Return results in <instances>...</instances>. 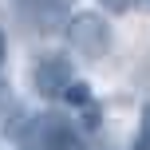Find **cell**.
Wrapping results in <instances>:
<instances>
[{"mask_svg": "<svg viewBox=\"0 0 150 150\" xmlns=\"http://www.w3.org/2000/svg\"><path fill=\"white\" fill-rule=\"evenodd\" d=\"M16 138L24 150H87L79 127L63 115H36V119L24 122V130Z\"/></svg>", "mask_w": 150, "mask_h": 150, "instance_id": "6da1fadb", "label": "cell"}, {"mask_svg": "<svg viewBox=\"0 0 150 150\" xmlns=\"http://www.w3.org/2000/svg\"><path fill=\"white\" fill-rule=\"evenodd\" d=\"M67 44L83 59H103V55L111 52V44H115L111 20L99 16V12H75L67 20Z\"/></svg>", "mask_w": 150, "mask_h": 150, "instance_id": "7a4b0ae2", "label": "cell"}, {"mask_svg": "<svg viewBox=\"0 0 150 150\" xmlns=\"http://www.w3.org/2000/svg\"><path fill=\"white\" fill-rule=\"evenodd\" d=\"M71 79H75V71H71L67 55H40V59L32 63V87L44 99H59Z\"/></svg>", "mask_w": 150, "mask_h": 150, "instance_id": "3957f363", "label": "cell"}, {"mask_svg": "<svg viewBox=\"0 0 150 150\" xmlns=\"http://www.w3.org/2000/svg\"><path fill=\"white\" fill-rule=\"evenodd\" d=\"M134 150H150V103H142V115H138V134H134Z\"/></svg>", "mask_w": 150, "mask_h": 150, "instance_id": "277c9868", "label": "cell"}, {"mask_svg": "<svg viewBox=\"0 0 150 150\" xmlns=\"http://www.w3.org/2000/svg\"><path fill=\"white\" fill-rule=\"evenodd\" d=\"M103 8H111V12H130V8H138V0H103Z\"/></svg>", "mask_w": 150, "mask_h": 150, "instance_id": "5b68a950", "label": "cell"}, {"mask_svg": "<svg viewBox=\"0 0 150 150\" xmlns=\"http://www.w3.org/2000/svg\"><path fill=\"white\" fill-rule=\"evenodd\" d=\"M4 55H8V40H4V32H0V67H4Z\"/></svg>", "mask_w": 150, "mask_h": 150, "instance_id": "8992f818", "label": "cell"}, {"mask_svg": "<svg viewBox=\"0 0 150 150\" xmlns=\"http://www.w3.org/2000/svg\"><path fill=\"white\" fill-rule=\"evenodd\" d=\"M138 8H146V12H150V0H138Z\"/></svg>", "mask_w": 150, "mask_h": 150, "instance_id": "52a82bcc", "label": "cell"}]
</instances>
